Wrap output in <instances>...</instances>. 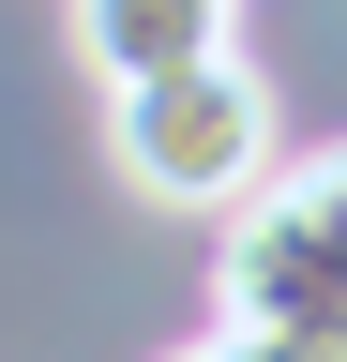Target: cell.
Instances as JSON below:
<instances>
[{"label": "cell", "mask_w": 347, "mask_h": 362, "mask_svg": "<svg viewBox=\"0 0 347 362\" xmlns=\"http://www.w3.org/2000/svg\"><path fill=\"white\" fill-rule=\"evenodd\" d=\"M211 302H227L242 332H347V136L302 151V166H272L227 211Z\"/></svg>", "instance_id": "obj_2"}, {"label": "cell", "mask_w": 347, "mask_h": 362, "mask_svg": "<svg viewBox=\"0 0 347 362\" xmlns=\"http://www.w3.org/2000/svg\"><path fill=\"white\" fill-rule=\"evenodd\" d=\"M166 362H347V332H196V347H166Z\"/></svg>", "instance_id": "obj_4"}, {"label": "cell", "mask_w": 347, "mask_h": 362, "mask_svg": "<svg viewBox=\"0 0 347 362\" xmlns=\"http://www.w3.org/2000/svg\"><path fill=\"white\" fill-rule=\"evenodd\" d=\"M227 16L242 0H76V61L121 90V76H166V61H211Z\"/></svg>", "instance_id": "obj_3"}, {"label": "cell", "mask_w": 347, "mask_h": 362, "mask_svg": "<svg viewBox=\"0 0 347 362\" xmlns=\"http://www.w3.org/2000/svg\"><path fill=\"white\" fill-rule=\"evenodd\" d=\"M106 151L151 211H242L272 181V90H257L227 45L211 61H166V76H121L106 90Z\"/></svg>", "instance_id": "obj_1"}]
</instances>
